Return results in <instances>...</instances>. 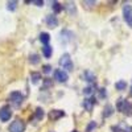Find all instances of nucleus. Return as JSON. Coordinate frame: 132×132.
I'll return each mask as SVG.
<instances>
[{
	"mask_svg": "<svg viewBox=\"0 0 132 132\" xmlns=\"http://www.w3.org/2000/svg\"><path fill=\"white\" fill-rule=\"evenodd\" d=\"M44 110L41 108V107H38V108H36V112H35V118L37 119V120H41L42 118H44Z\"/></svg>",
	"mask_w": 132,
	"mask_h": 132,
	"instance_id": "obj_20",
	"label": "nucleus"
},
{
	"mask_svg": "<svg viewBox=\"0 0 132 132\" xmlns=\"http://www.w3.org/2000/svg\"><path fill=\"white\" fill-rule=\"evenodd\" d=\"M83 79H85L86 82H94V81H95V75H94L91 71L86 70V71L83 73Z\"/></svg>",
	"mask_w": 132,
	"mask_h": 132,
	"instance_id": "obj_13",
	"label": "nucleus"
},
{
	"mask_svg": "<svg viewBox=\"0 0 132 132\" xmlns=\"http://www.w3.org/2000/svg\"><path fill=\"white\" fill-rule=\"evenodd\" d=\"M11 116H12V110L9 106H3L0 108V120L2 122H8Z\"/></svg>",
	"mask_w": 132,
	"mask_h": 132,
	"instance_id": "obj_5",
	"label": "nucleus"
},
{
	"mask_svg": "<svg viewBox=\"0 0 132 132\" xmlns=\"http://www.w3.org/2000/svg\"><path fill=\"white\" fill-rule=\"evenodd\" d=\"M7 5H8L7 8H8L9 11H15V9H16V7H17V2H9Z\"/></svg>",
	"mask_w": 132,
	"mask_h": 132,
	"instance_id": "obj_22",
	"label": "nucleus"
},
{
	"mask_svg": "<svg viewBox=\"0 0 132 132\" xmlns=\"http://www.w3.org/2000/svg\"><path fill=\"white\" fill-rule=\"evenodd\" d=\"M52 8H53V11H54L56 13H60L61 11L63 9V7H62V5H61L58 2H53V4H52Z\"/></svg>",
	"mask_w": 132,
	"mask_h": 132,
	"instance_id": "obj_18",
	"label": "nucleus"
},
{
	"mask_svg": "<svg viewBox=\"0 0 132 132\" xmlns=\"http://www.w3.org/2000/svg\"><path fill=\"white\" fill-rule=\"evenodd\" d=\"M52 53H53V48L49 45H44L42 46V54L45 58H50L52 57Z\"/></svg>",
	"mask_w": 132,
	"mask_h": 132,
	"instance_id": "obj_12",
	"label": "nucleus"
},
{
	"mask_svg": "<svg viewBox=\"0 0 132 132\" xmlns=\"http://www.w3.org/2000/svg\"><path fill=\"white\" fill-rule=\"evenodd\" d=\"M9 132H24L25 131V124L23 120H20V119H16L15 122L11 123L9 126Z\"/></svg>",
	"mask_w": 132,
	"mask_h": 132,
	"instance_id": "obj_3",
	"label": "nucleus"
},
{
	"mask_svg": "<svg viewBox=\"0 0 132 132\" xmlns=\"http://www.w3.org/2000/svg\"><path fill=\"white\" fill-rule=\"evenodd\" d=\"M95 128H96V123L93 120V122H90V123H89V126H87L86 132H91V131H93V129H95Z\"/></svg>",
	"mask_w": 132,
	"mask_h": 132,
	"instance_id": "obj_21",
	"label": "nucleus"
},
{
	"mask_svg": "<svg viewBox=\"0 0 132 132\" xmlns=\"http://www.w3.org/2000/svg\"><path fill=\"white\" fill-rule=\"evenodd\" d=\"M123 16H124V20L128 21L131 24V20H132V7L129 4H126L123 7Z\"/></svg>",
	"mask_w": 132,
	"mask_h": 132,
	"instance_id": "obj_8",
	"label": "nucleus"
},
{
	"mask_svg": "<svg viewBox=\"0 0 132 132\" xmlns=\"http://www.w3.org/2000/svg\"><path fill=\"white\" fill-rule=\"evenodd\" d=\"M60 66L62 68V70H68V71L73 70V62H71V58H70L69 53L62 54V57L60 58Z\"/></svg>",
	"mask_w": 132,
	"mask_h": 132,
	"instance_id": "obj_2",
	"label": "nucleus"
},
{
	"mask_svg": "<svg viewBox=\"0 0 132 132\" xmlns=\"http://www.w3.org/2000/svg\"><path fill=\"white\" fill-rule=\"evenodd\" d=\"M116 108L119 110V111H122L123 114L131 116L132 115V103L128 102V101H124V99L120 98L118 101V104H116Z\"/></svg>",
	"mask_w": 132,
	"mask_h": 132,
	"instance_id": "obj_1",
	"label": "nucleus"
},
{
	"mask_svg": "<svg viewBox=\"0 0 132 132\" xmlns=\"http://www.w3.org/2000/svg\"><path fill=\"white\" fill-rule=\"evenodd\" d=\"M32 3L35 4V5H37V7H42V5H44V2H42V0H33Z\"/></svg>",
	"mask_w": 132,
	"mask_h": 132,
	"instance_id": "obj_26",
	"label": "nucleus"
},
{
	"mask_svg": "<svg viewBox=\"0 0 132 132\" xmlns=\"http://www.w3.org/2000/svg\"><path fill=\"white\" fill-rule=\"evenodd\" d=\"M24 99H25V96L21 94L20 91H13V93L9 94V101L12 102V103H15L16 106H19V104L23 103Z\"/></svg>",
	"mask_w": 132,
	"mask_h": 132,
	"instance_id": "obj_4",
	"label": "nucleus"
},
{
	"mask_svg": "<svg viewBox=\"0 0 132 132\" xmlns=\"http://www.w3.org/2000/svg\"><path fill=\"white\" fill-rule=\"evenodd\" d=\"M66 7H68V8L70 9V13H74V12H75V7H74L73 4H68Z\"/></svg>",
	"mask_w": 132,
	"mask_h": 132,
	"instance_id": "obj_27",
	"label": "nucleus"
},
{
	"mask_svg": "<svg viewBox=\"0 0 132 132\" xmlns=\"http://www.w3.org/2000/svg\"><path fill=\"white\" fill-rule=\"evenodd\" d=\"M96 103V101H95V98H90V99H85V102H83V107L86 108V111H89V112H91L93 111V107H94V104Z\"/></svg>",
	"mask_w": 132,
	"mask_h": 132,
	"instance_id": "obj_9",
	"label": "nucleus"
},
{
	"mask_svg": "<svg viewBox=\"0 0 132 132\" xmlns=\"http://www.w3.org/2000/svg\"><path fill=\"white\" fill-rule=\"evenodd\" d=\"M114 114V107L111 104H107L104 107V111H103V118H108Z\"/></svg>",
	"mask_w": 132,
	"mask_h": 132,
	"instance_id": "obj_16",
	"label": "nucleus"
},
{
	"mask_svg": "<svg viewBox=\"0 0 132 132\" xmlns=\"http://www.w3.org/2000/svg\"><path fill=\"white\" fill-rule=\"evenodd\" d=\"M52 85V81H49V78L45 79V86H50Z\"/></svg>",
	"mask_w": 132,
	"mask_h": 132,
	"instance_id": "obj_28",
	"label": "nucleus"
},
{
	"mask_svg": "<svg viewBox=\"0 0 132 132\" xmlns=\"http://www.w3.org/2000/svg\"><path fill=\"white\" fill-rule=\"evenodd\" d=\"M42 71L45 73V74H49V73L52 71V66H50V65H44V66H42Z\"/></svg>",
	"mask_w": 132,
	"mask_h": 132,
	"instance_id": "obj_24",
	"label": "nucleus"
},
{
	"mask_svg": "<svg viewBox=\"0 0 132 132\" xmlns=\"http://www.w3.org/2000/svg\"><path fill=\"white\" fill-rule=\"evenodd\" d=\"M54 79H57L58 82H68V79H69V74L66 73L65 70H62V69H56L54 70Z\"/></svg>",
	"mask_w": 132,
	"mask_h": 132,
	"instance_id": "obj_6",
	"label": "nucleus"
},
{
	"mask_svg": "<svg viewBox=\"0 0 132 132\" xmlns=\"http://www.w3.org/2000/svg\"><path fill=\"white\" fill-rule=\"evenodd\" d=\"M93 89H94L93 86H87L86 89L83 90V94H85V95H91V94H93V91H94Z\"/></svg>",
	"mask_w": 132,
	"mask_h": 132,
	"instance_id": "obj_23",
	"label": "nucleus"
},
{
	"mask_svg": "<svg viewBox=\"0 0 132 132\" xmlns=\"http://www.w3.org/2000/svg\"><path fill=\"white\" fill-rule=\"evenodd\" d=\"M62 116H65V112L61 111V110H52V111L49 112V118L52 120H57V119H60Z\"/></svg>",
	"mask_w": 132,
	"mask_h": 132,
	"instance_id": "obj_10",
	"label": "nucleus"
},
{
	"mask_svg": "<svg viewBox=\"0 0 132 132\" xmlns=\"http://www.w3.org/2000/svg\"><path fill=\"white\" fill-rule=\"evenodd\" d=\"M98 91H99V96H101V98H106V95H107L106 89H99Z\"/></svg>",
	"mask_w": 132,
	"mask_h": 132,
	"instance_id": "obj_25",
	"label": "nucleus"
},
{
	"mask_svg": "<svg viewBox=\"0 0 132 132\" xmlns=\"http://www.w3.org/2000/svg\"><path fill=\"white\" fill-rule=\"evenodd\" d=\"M115 89L119 90V91H122V90H126L127 89V82L126 81H119L115 83Z\"/></svg>",
	"mask_w": 132,
	"mask_h": 132,
	"instance_id": "obj_17",
	"label": "nucleus"
},
{
	"mask_svg": "<svg viewBox=\"0 0 132 132\" xmlns=\"http://www.w3.org/2000/svg\"><path fill=\"white\" fill-rule=\"evenodd\" d=\"M73 132H78V131H73Z\"/></svg>",
	"mask_w": 132,
	"mask_h": 132,
	"instance_id": "obj_29",
	"label": "nucleus"
},
{
	"mask_svg": "<svg viewBox=\"0 0 132 132\" xmlns=\"http://www.w3.org/2000/svg\"><path fill=\"white\" fill-rule=\"evenodd\" d=\"M40 79H41V74H40V73L33 71V73L30 74V82H32L33 85H37V83L40 82Z\"/></svg>",
	"mask_w": 132,
	"mask_h": 132,
	"instance_id": "obj_15",
	"label": "nucleus"
},
{
	"mask_svg": "<svg viewBox=\"0 0 132 132\" xmlns=\"http://www.w3.org/2000/svg\"><path fill=\"white\" fill-rule=\"evenodd\" d=\"M29 62H30L32 65H37V63L40 62V56H38V54H30Z\"/></svg>",
	"mask_w": 132,
	"mask_h": 132,
	"instance_id": "obj_19",
	"label": "nucleus"
},
{
	"mask_svg": "<svg viewBox=\"0 0 132 132\" xmlns=\"http://www.w3.org/2000/svg\"><path fill=\"white\" fill-rule=\"evenodd\" d=\"M40 41L44 44V45H48L49 41H50V36H49V33H46V32H42L41 35H40Z\"/></svg>",
	"mask_w": 132,
	"mask_h": 132,
	"instance_id": "obj_14",
	"label": "nucleus"
},
{
	"mask_svg": "<svg viewBox=\"0 0 132 132\" xmlns=\"http://www.w3.org/2000/svg\"><path fill=\"white\" fill-rule=\"evenodd\" d=\"M112 131L114 132H132V127L126 123H119L118 126L112 127Z\"/></svg>",
	"mask_w": 132,
	"mask_h": 132,
	"instance_id": "obj_7",
	"label": "nucleus"
},
{
	"mask_svg": "<svg viewBox=\"0 0 132 132\" xmlns=\"http://www.w3.org/2000/svg\"><path fill=\"white\" fill-rule=\"evenodd\" d=\"M46 24H48V27L49 28H56L57 25H58V19L56 17V16H48L46 17Z\"/></svg>",
	"mask_w": 132,
	"mask_h": 132,
	"instance_id": "obj_11",
	"label": "nucleus"
}]
</instances>
